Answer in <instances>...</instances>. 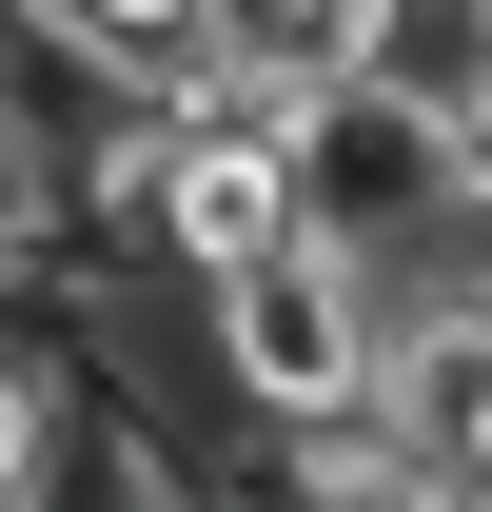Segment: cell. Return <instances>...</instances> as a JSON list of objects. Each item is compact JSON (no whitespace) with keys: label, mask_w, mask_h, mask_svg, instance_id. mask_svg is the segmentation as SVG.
Returning <instances> with one entry per match:
<instances>
[{"label":"cell","mask_w":492,"mask_h":512,"mask_svg":"<svg viewBox=\"0 0 492 512\" xmlns=\"http://www.w3.org/2000/svg\"><path fill=\"white\" fill-rule=\"evenodd\" d=\"M473 40H492V0H473Z\"/></svg>","instance_id":"5"},{"label":"cell","mask_w":492,"mask_h":512,"mask_svg":"<svg viewBox=\"0 0 492 512\" xmlns=\"http://www.w3.org/2000/svg\"><path fill=\"white\" fill-rule=\"evenodd\" d=\"M374 414L433 453V493L492 453V256H473V237L414 256V276L374 296Z\"/></svg>","instance_id":"3"},{"label":"cell","mask_w":492,"mask_h":512,"mask_svg":"<svg viewBox=\"0 0 492 512\" xmlns=\"http://www.w3.org/2000/svg\"><path fill=\"white\" fill-rule=\"evenodd\" d=\"M296 217H315V237H355L374 256V276H414V256L433 237H453V158H433V99H414V79H315V99H296Z\"/></svg>","instance_id":"2"},{"label":"cell","mask_w":492,"mask_h":512,"mask_svg":"<svg viewBox=\"0 0 492 512\" xmlns=\"http://www.w3.org/2000/svg\"><path fill=\"white\" fill-rule=\"evenodd\" d=\"M197 296V355H217V394H237L256 434H296V414H335V394H374V276L355 237H256V256H217V276H178Z\"/></svg>","instance_id":"1"},{"label":"cell","mask_w":492,"mask_h":512,"mask_svg":"<svg viewBox=\"0 0 492 512\" xmlns=\"http://www.w3.org/2000/svg\"><path fill=\"white\" fill-rule=\"evenodd\" d=\"M99 40H197V0H79Z\"/></svg>","instance_id":"4"}]
</instances>
